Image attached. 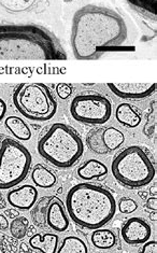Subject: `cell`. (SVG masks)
Here are the masks:
<instances>
[{
	"label": "cell",
	"mask_w": 157,
	"mask_h": 253,
	"mask_svg": "<svg viewBox=\"0 0 157 253\" xmlns=\"http://www.w3.org/2000/svg\"><path fill=\"white\" fill-rule=\"evenodd\" d=\"M128 27L123 16L113 9L86 4L72 20L71 47L78 61H97L111 52L135 51L127 45Z\"/></svg>",
	"instance_id": "obj_1"
},
{
	"label": "cell",
	"mask_w": 157,
	"mask_h": 253,
	"mask_svg": "<svg viewBox=\"0 0 157 253\" xmlns=\"http://www.w3.org/2000/svg\"><path fill=\"white\" fill-rule=\"evenodd\" d=\"M50 29L35 23L0 22V61H67Z\"/></svg>",
	"instance_id": "obj_2"
},
{
	"label": "cell",
	"mask_w": 157,
	"mask_h": 253,
	"mask_svg": "<svg viewBox=\"0 0 157 253\" xmlns=\"http://www.w3.org/2000/svg\"><path fill=\"white\" fill-rule=\"evenodd\" d=\"M65 208L77 225L95 231L113 219L117 202L112 193L104 186L78 183L68 191Z\"/></svg>",
	"instance_id": "obj_3"
},
{
	"label": "cell",
	"mask_w": 157,
	"mask_h": 253,
	"mask_svg": "<svg viewBox=\"0 0 157 253\" xmlns=\"http://www.w3.org/2000/svg\"><path fill=\"white\" fill-rule=\"evenodd\" d=\"M38 152L41 158L54 167L69 169L82 158L84 142L70 126L54 123L39 138Z\"/></svg>",
	"instance_id": "obj_4"
},
{
	"label": "cell",
	"mask_w": 157,
	"mask_h": 253,
	"mask_svg": "<svg viewBox=\"0 0 157 253\" xmlns=\"http://www.w3.org/2000/svg\"><path fill=\"white\" fill-rule=\"evenodd\" d=\"M147 150L139 146H129L116 155L111 170L120 185L135 190L153 181L156 168L152 156Z\"/></svg>",
	"instance_id": "obj_5"
},
{
	"label": "cell",
	"mask_w": 157,
	"mask_h": 253,
	"mask_svg": "<svg viewBox=\"0 0 157 253\" xmlns=\"http://www.w3.org/2000/svg\"><path fill=\"white\" fill-rule=\"evenodd\" d=\"M12 100L16 110L30 121H50L57 111L56 99L43 83H21L15 87Z\"/></svg>",
	"instance_id": "obj_6"
},
{
	"label": "cell",
	"mask_w": 157,
	"mask_h": 253,
	"mask_svg": "<svg viewBox=\"0 0 157 253\" xmlns=\"http://www.w3.org/2000/svg\"><path fill=\"white\" fill-rule=\"evenodd\" d=\"M32 154L21 142L0 134V190L22 183L32 168Z\"/></svg>",
	"instance_id": "obj_7"
},
{
	"label": "cell",
	"mask_w": 157,
	"mask_h": 253,
	"mask_svg": "<svg viewBox=\"0 0 157 253\" xmlns=\"http://www.w3.org/2000/svg\"><path fill=\"white\" fill-rule=\"evenodd\" d=\"M70 113L76 121L82 124H105L111 119L112 104L100 94H80L72 99Z\"/></svg>",
	"instance_id": "obj_8"
},
{
	"label": "cell",
	"mask_w": 157,
	"mask_h": 253,
	"mask_svg": "<svg viewBox=\"0 0 157 253\" xmlns=\"http://www.w3.org/2000/svg\"><path fill=\"white\" fill-rule=\"evenodd\" d=\"M32 221L41 230L63 233L68 230L69 218L65 205L57 196H43L30 209Z\"/></svg>",
	"instance_id": "obj_9"
},
{
	"label": "cell",
	"mask_w": 157,
	"mask_h": 253,
	"mask_svg": "<svg viewBox=\"0 0 157 253\" xmlns=\"http://www.w3.org/2000/svg\"><path fill=\"white\" fill-rule=\"evenodd\" d=\"M124 141V134L116 127L95 128L86 137V144L90 151L99 155L117 151L123 146Z\"/></svg>",
	"instance_id": "obj_10"
},
{
	"label": "cell",
	"mask_w": 157,
	"mask_h": 253,
	"mask_svg": "<svg viewBox=\"0 0 157 253\" xmlns=\"http://www.w3.org/2000/svg\"><path fill=\"white\" fill-rule=\"evenodd\" d=\"M110 91L125 100H143L156 92V83H108Z\"/></svg>",
	"instance_id": "obj_11"
},
{
	"label": "cell",
	"mask_w": 157,
	"mask_h": 253,
	"mask_svg": "<svg viewBox=\"0 0 157 253\" xmlns=\"http://www.w3.org/2000/svg\"><path fill=\"white\" fill-rule=\"evenodd\" d=\"M120 235L127 245L139 246L149 242L152 235V228L144 219L134 216L124 223L120 228Z\"/></svg>",
	"instance_id": "obj_12"
},
{
	"label": "cell",
	"mask_w": 157,
	"mask_h": 253,
	"mask_svg": "<svg viewBox=\"0 0 157 253\" xmlns=\"http://www.w3.org/2000/svg\"><path fill=\"white\" fill-rule=\"evenodd\" d=\"M7 201L13 208L26 211L32 209L38 201V191L34 185H22L8 193Z\"/></svg>",
	"instance_id": "obj_13"
},
{
	"label": "cell",
	"mask_w": 157,
	"mask_h": 253,
	"mask_svg": "<svg viewBox=\"0 0 157 253\" xmlns=\"http://www.w3.org/2000/svg\"><path fill=\"white\" fill-rule=\"evenodd\" d=\"M77 173L80 179L85 180V181H90V180L106 178L108 174V167L102 162L92 159L83 163L78 168Z\"/></svg>",
	"instance_id": "obj_14"
},
{
	"label": "cell",
	"mask_w": 157,
	"mask_h": 253,
	"mask_svg": "<svg viewBox=\"0 0 157 253\" xmlns=\"http://www.w3.org/2000/svg\"><path fill=\"white\" fill-rule=\"evenodd\" d=\"M116 118L119 124L128 128L138 127L142 120L141 113L136 109L135 106L126 104V102L118 106L116 110Z\"/></svg>",
	"instance_id": "obj_15"
},
{
	"label": "cell",
	"mask_w": 157,
	"mask_h": 253,
	"mask_svg": "<svg viewBox=\"0 0 157 253\" xmlns=\"http://www.w3.org/2000/svg\"><path fill=\"white\" fill-rule=\"evenodd\" d=\"M58 242L59 238L56 234H36L30 237L29 245L41 253H56Z\"/></svg>",
	"instance_id": "obj_16"
},
{
	"label": "cell",
	"mask_w": 157,
	"mask_h": 253,
	"mask_svg": "<svg viewBox=\"0 0 157 253\" xmlns=\"http://www.w3.org/2000/svg\"><path fill=\"white\" fill-rule=\"evenodd\" d=\"M5 127L13 135L17 140L28 141L32 138V130L23 119L11 116L5 119Z\"/></svg>",
	"instance_id": "obj_17"
},
{
	"label": "cell",
	"mask_w": 157,
	"mask_h": 253,
	"mask_svg": "<svg viewBox=\"0 0 157 253\" xmlns=\"http://www.w3.org/2000/svg\"><path fill=\"white\" fill-rule=\"evenodd\" d=\"M32 180L35 185L41 189H51L57 182V178L54 172L49 168H46L42 164H37L32 171Z\"/></svg>",
	"instance_id": "obj_18"
},
{
	"label": "cell",
	"mask_w": 157,
	"mask_h": 253,
	"mask_svg": "<svg viewBox=\"0 0 157 253\" xmlns=\"http://www.w3.org/2000/svg\"><path fill=\"white\" fill-rule=\"evenodd\" d=\"M130 8L143 19L151 22L157 20V0H126Z\"/></svg>",
	"instance_id": "obj_19"
},
{
	"label": "cell",
	"mask_w": 157,
	"mask_h": 253,
	"mask_svg": "<svg viewBox=\"0 0 157 253\" xmlns=\"http://www.w3.org/2000/svg\"><path fill=\"white\" fill-rule=\"evenodd\" d=\"M39 0H0V7L10 14L19 15L33 11Z\"/></svg>",
	"instance_id": "obj_20"
},
{
	"label": "cell",
	"mask_w": 157,
	"mask_h": 253,
	"mask_svg": "<svg viewBox=\"0 0 157 253\" xmlns=\"http://www.w3.org/2000/svg\"><path fill=\"white\" fill-rule=\"evenodd\" d=\"M90 240L94 247L100 250L112 249L117 244V236L111 230L107 228H98L92 233Z\"/></svg>",
	"instance_id": "obj_21"
},
{
	"label": "cell",
	"mask_w": 157,
	"mask_h": 253,
	"mask_svg": "<svg viewBox=\"0 0 157 253\" xmlns=\"http://www.w3.org/2000/svg\"><path fill=\"white\" fill-rule=\"evenodd\" d=\"M56 253H88V249L85 242L80 237L67 236L63 239Z\"/></svg>",
	"instance_id": "obj_22"
},
{
	"label": "cell",
	"mask_w": 157,
	"mask_h": 253,
	"mask_svg": "<svg viewBox=\"0 0 157 253\" xmlns=\"http://www.w3.org/2000/svg\"><path fill=\"white\" fill-rule=\"evenodd\" d=\"M29 227V221L25 216H17V218L12 220L9 225V230L11 236L15 239H23L27 235Z\"/></svg>",
	"instance_id": "obj_23"
},
{
	"label": "cell",
	"mask_w": 157,
	"mask_h": 253,
	"mask_svg": "<svg viewBox=\"0 0 157 253\" xmlns=\"http://www.w3.org/2000/svg\"><path fill=\"white\" fill-rule=\"evenodd\" d=\"M138 209V204L135 200L129 197H122L118 202V210L124 214L135 212Z\"/></svg>",
	"instance_id": "obj_24"
},
{
	"label": "cell",
	"mask_w": 157,
	"mask_h": 253,
	"mask_svg": "<svg viewBox=\"0 0 157 253\" xmlns=\"http://www.w3.org/2000/svg\"><path fill=\"white\" fill-rule=\"evenodd\" d=\"M56 92L60 99H67L72 94V86L68 83H59L56 87Z\"/></svg>",
	"instance_id": "obj_25"
},
{
	"label": "cell",
	"mask_w": 157,
	"mask_h": 253,
	"mask_svg": "<svg viewBox=\"0 0 157 253\" xmlns=\"http://www.w3.org/2000/svg\"><path fill=\"white\" fill-rule=\"evenodd\" d=\"M140 253H157V243L156 240H151L143 244Z\"/></svg>",
	"instance_id": "obj_26"
},
{
	"label": "cell",
	"mask_w": 157,
	"mask_h": 253,
	"mask_svg": "<svg viewBox=\"0 0 157 253\" xmlns=\"http://www.w3.org/2000/svg\"><path fill=\"white\" fill-rule=\"evenodd\" d=\"M146 208L152 210V211H156L157 210V198L156 197H150L147 200Z\"/></svg>",
	"instance_id": "obj_27"
},
{
	"label": "cell",
	"mask_w": 157,
	"mask_h": 253,
	"mask_svg": "<svg viewBox=\"0 0 157 253\" xmlns=\"http://www.w3.org/2000/svg\"><path fill=\"white\" fill-rule=\"evenodd\" d=\"M4 215L8 216L9 219H15L17 216H20V212L19 210L15 208H10V209L4 210Z\"/></svg>",
	"instance_id": "obj_28"
},
{
	"label": "cell",
	"mask_w": 157,
	"mask_h": 253,
	"mask_svg": "<svg viewBox=\"0 0 157 253\" xmlns=\"http://www.w3.org/2000/svg\"><path fill=\"white\" fill-rule=\"evenodd\" d=\"M9 221L4 214H0V231H7L9 228Z\"/></svg>",
	"instance_id": "obj_29"
},
{
	"label": "cell",
	"mask_w": 157,
	"mask_h": 253,
	"mask_svg": "<svg viewBox=\"0 0 157 253\" xmlns=\"http://www.w3.org/2000/svg\"><path fill=\"white\" fill-rule=\"evenodd\" d=\"M5 114H7V104L2 98H0V121L3 120Z\"/></svg>",
	"instance_id": "obj_30"
},
{
	"label": "cell",
	"mask_w": 157,
	"mask_h": 253,
	"mask_svg": "<svg viewBox=\"0 0 157 253\" xmlns=\"http://www.w3.org/2000/svg\"><path fill=\"white\" fill-rule=\"evenodd\" d=\"M7 206V202L3 200V196L1 195V193H0V209H3Z\"/></svg>",
	"instance_id": "obj_31"
},
{
	"label": "cell",
	"mask_w": 157,
	"mask_h": 253,
	"mask_svg": "<svg viewBox=\"0 0 157 253\" xmlns=\"http://www.w3.org/2000/svg\"><path fill=\"white\" fill-rule=\"evenodd\" d=\"M139 195L141 196L142 200L147 201V198H148V193L147 192H140V193H139Z\"/></svg>",
	"instance_id": "obj_32"
},
{
	"label": "cell",
	"mask_w": 157,
	"mask_h": 253,
	"mask_svg": "<svg viewBox=\"0 0 157 253\" xmlns=\"http://www.w3.org/2000/svg\"><path fill=\"white\" fill-rule=\"evenodd\" d=\"M156 218H157L156 211H152V212H151V214H150V219L152 220V221H154V222H156Z\"/></svg>",
	"instance_id": "obj_33"
},
{
	"label": "cell",
	"mask_w": 157,
	"mask_h": 253,
	"mask_svg": "<svg viewBox=\"0 0 157 253\" xmlns=\"http://www.w3.org/2000/svg\"><path fill=\"white\" fill-rule=\"evenodd\" d=\"M150 193H151V194H152L154 197H156V185H153L152 188H151Z\"/></svg>",
	"instance_id": "obj_34"
},
{
	"label": "cell",
	"mask_w": 157,
	"mask_h": 253,
	"mask_svg": "<svg viewBox=\"0 0 157 253\" xmlns=\"http://www.w3.org/2000/svg\"><path fill=\"white\" fill-rule=\"evenodd\" d=\"M62 191H63V189H58L57 192H58V193H62Z\"/></svg>",
	"instance_id": "obj_35"
},
{
	"label": "cell",
	"mask_w": 157,
	"mask_h": 253,
	"mask_svg": "<svg viewBox=\"0 0 157 253\" xmlns=\"http://www.w3.org/2000/svg\"><path fill=\"white\" fill-rule=\"evenodd\" d=\"M98 253H102V252H98Z\"/></svg>",
	"instance_id": "obj_36"
}]
</instances>
